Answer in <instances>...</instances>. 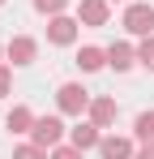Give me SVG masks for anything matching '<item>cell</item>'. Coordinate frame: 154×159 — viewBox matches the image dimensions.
Listing matches in <instances>:
<instances>
[{
	"label": "cell",
	"mask_w": 154,
	"mask_h": 159,
	"mask_svg": "<svg viewBox=\"0 0 154 159\" xmlns=\"http://www.w3.org/2000/svg\"><path fill=\"white\" fill-rule=\"evenodd\" d=\"M124 26L133 30V34H150L154 30V9L150 4H133V9L124 13Z\"/></svg>",
	"instance_id": "obj_1"
},
{
	"label": "cell",
	"mask_w": 154,
	"mask_h": 159,
	"mask_svg": "<svg viewBox=\"0 0 154 159\" xmlns=\"http://www.w3.org/2000/svg\"><path fill=\"white\" fill-rule=\"evenodd\" d=\"M60 129H64V125H60V120H56V116H43V120H34V146H56V142H60Z\"/></svg>",
	"instance_id": "obj_2"
},
{
	"label": "cell",
	"mask_w": 154,
	"mask_h": 159,
	"mask_svg": "<svg viewBox=\"0 0 154 159\" xmlns=\"http://www.w3.org/2000/svg\"><path fill=\"white\" fill-rule=\"evenodd\" d=\"M86 103H90V95H86L81 86H73V82L60 86V107H64V112H81Z\"/></svg>",
	"instance_id": "obj_3"
},
{
	"label": "cell",
	"mask_w": 154,
	"mask_h": 159,
	"mask_svg": "<svg viewBox=\"0 0 154 159\" xmlns=\"http://www.w3.org/2000/svg\"><path fill=\"white\" fill-rule=\"evenodd\" d=\"M99 151H103V159H128V151H133V146H128L124 138H103Z\"/></svg>",
	"instance_id": "obj_4"
},
{
	"label": "cell",
	"mask_w": 154,
	"mask_h": 159,
	"mask_svg": "<svg viewBox=\"0 0 154 159\" xmlns=\"http://www.w3.org/2000/svg\"><path fill=\"white\" fill-rule=\"evenodd\" d=\"M81 17H86L90 26H103V22H107V4H103V0H81Z\"/></svg>",
	"instance_id": "obj_5"
},
{
	"label": "cell",
	"mask_w": 154,
	"mask_h": 159,
	"mask_svg": "<svg viewBox=\"0 0 154 159\" xmlns=\"http://www.w3.org/2000/svg\"><path fill=\"white\" fill-rule=\"evenodd\" d=\"M73 146H77V151L99 146V125H77V129H73Z\"/></svg>",
	"instance_id": "obj_6"
},
{
	"label": "cell",
	"mask_w": 154,
	"mask_h": 159,
	"mask_svg": "<svg viewBox=\"0 0 154 159\" xmlns=\"http://www.w3.org/2000/svg\"><path fill=\"white\" fill-rule=\"evenodd\" d=\"M9 56H13V65H30V56H34V39H13V43H9Z\"/></svg>",
	"instance_id": "obj_7"
},
{
	"label": "cell",
	"mask_w": 154,
	"mask_h": 159,
	"mask_svg": "<svg viewBox=\"0 0 154 159\" xmlns=\"http://www.w3.org/2000/svg\"><path fill=\"white\" fill-rule=\"evenodd\" d=\"M9 129H13V133H26V129H34V116H30L26 107H13V112H9Z\"/></svg>",
	"instance_id": "obj_8"
},
{
	"label": "cell",
	"mask_w": 154,
	"mask_h": 159,
	"mask_svg": "<svg viewBox=\"0 0 154 159\" xmlns=\"http://www.w3.org/2000/svg\"><path fill=\"white\" fill-rule=\"evenodd\" d=\"M107 60H111L116 69H128V65H133V48H124V43H116V48L107 52Z\"/></svg>",
	"instance_id": "obj_9"
},
{
	"label": "cell",
	"mask_w": 154,
	"mask_h": 159,
	"mask_svg": "<svg viewBox=\"0 0 154 159\" xmlns=\"http://www.w3.org/2000/svg\"><path fill=\"white\" fill-rule=\"evenodd\" d=\"M51 39H56V43H69V39H73V22H69V17H56V22H51Z\"/></svg>",
	"instance_id": "obj_10"
},
{
	"label": "cell",
	"mask_w": 154,
	"mask_h": 159,
	"mask_svg": "<svg viewBox=\"0 0 154 159\" xmlns=\"http://www.w3.org/2000/svg\"><path fill=\"white\" fill-rule=\"evenodd\" d=\"M77 65H81V69H103V52H99V48H81Z\"/></svg>",
	"instance_id": "obj_11"
},
{
	"label": "cell",
	"mask_w": 154,
	"mask_h": 159,
	"mask_svg": "<svg viewBox=\"0 0 154 159\" xmlns=\"http://www.w3.org/2000/svg\"><path fill=\"white\" fill-rule=\"evenodd\" d=\"M90 112H94V125H107V120L116 116V103H111V99H99V103L90 107Z\"/></svg>",
	"instance_id": "obj_12"
},
{
	"label": "cell",
	"mask_w": 154,
	"mask_h": 159,
	"mask_svg": "<svg viewBox=\"0 0 154 159\" xmlns=\"http://www.w3.org/2000/svg\"><path fill=\"white\" fill-rule=\"evenodd\" d=\"M137 138L141 142H154V112H141L137 116Z\"/></svg>",
	"instance_id": "obj_13"
},
{
	"label": "cell",
	"mask_w": 154,
	"mask_h": 159,
	"mask_svg": "<svg viewBox=\"0 0 154 159\" xmlns=\"http://www.w3.org/2000/svg\"><path fill=\"white\" fill-rule=\"evenodd\" d=\"M141 65H146V69H154V39H146V43H141Z\"/></svg>",
	"instance_id": "obj_14"
},
{
	"label": "cell",
	"mask_w": 154,
	"mask_h": 159,
	"mask_svg": "<svg viewBox=\"0 0 154 159\" xmlns=\"http://www.w3.org/2000/svg\"><path fill=\"white\" fill-rule=\"evenodd\" d=\"M34 4H39L43 13H60V9H64V0H34Z\"/></svg>",
	"instance_id": "obj_15"
},
{
	"label": "cell",
	"mask_w": 154,
	"mask_h": 159,
	"mask_svg": "<svg viewBox=\"0 0 154 159\" xmlns=\"http://www.w3.org/2000/svg\"><path fill=\"white\" fill-rule=\"evenodd\" d=\"M17 159H43V146H22Z\"/></svg>",
	"instance_id": "obj_16"
},
{
	"label": "cell",
	"mask_w": 154,
	"mask_h": 159,
	"mask_svg": "<svg viewBox=\"0 0 154 159\" xmlns=\"http://www.w3.org/2000/svg\"><path fill=\"white\" fill-rule=\"evenodd\" d=\"M51 159H81V155H77V146H73V151H56Z\"/></svg>",
	"instance_id": "obj_17"
},
{
	"label": "cell",
	"mask_w": 154,
	"mask_h": 159,
	"mask_svg": "<svg viewBox=\"0 0 154 159\" xmlns=\"http://www.w3.org/2000/svg\"><path fill=\"white\" fill-rule=\"evenodd\" d=\"M4 90H9V73L0 69V95H4Z\"/></svg>",
	"instance_id": "obj_18"
},
{
	"label": "cell",
	"mask_w": 154,
	"mask_h": 159,
	"mask_svg": "<svg viewBox=\"0 0 154 159\" xmlns=\"http://www.w3.org/2000/svg\"><path fill=\"white\" fill-rule=\"evenodd\" d=\"M141 159H154V146H146V151H141Z\"/></svg>",
	"instance_id": "obj_19"
}]
</instances>
